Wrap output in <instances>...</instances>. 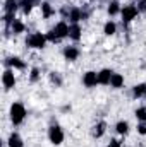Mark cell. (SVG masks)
Wrapping results in <instances>:
<instances>
[{"mask_svg": "<svg viewBox=\"0 0 146 147\" xmlns=\"http://www.w3.org/2000/svg\"><path fill=\"white\" fill-rule=\"evenodd\" d=\"M69 29H71V26H69L67 22L60 21V22H57V24L53 26V29L46 34V39L52 41V43H57V41H60V39H64V38L69 36Z\"/></svg>", "mask_w": 146, "mask_h": 147, "instance_id": "1", "label": "cell"}, {"mask_svg": "<svg viewBox=\"0 0 146 147\" xmlns=\"http://www.w3.org/2000/svg\"><path fill=\"white\" fill-rule=\"evenodd\" d=\"M24 118H26V108H24V105L14 103L10 106V121L14 125H21L24 121Z\"/></svg>", "mask_w": 146, "mask_h": 147, "instance_id": "2", "label": "cell"}, {"mask_svg": "<svg viewBox=\"0 0 146 147\" xmlns=\"http://www.w3.org/2000/svg\"><path fill=\"white\" fill-rule=\"evenodd\" d=\"M46 34H43V33H33L31 36L26 39V45L29 46V48H35V50H41V48H45V45H46Z\"/></svg>", "mask_w": 146, "mask_h": 147, "instance_id": "3", "label": "cell"}, {"mask_svg": "<svg viewBox=\"0 0 146 147\" xmlns=\"http://www.w3.org/2000/svg\"><path fill=\"white\" fill-rule=\"evenodd\" d=\"M138 14H139V10H138L136 5H124L122 10H120L122 22H124V24H129L131 21H134V19L138 17Z\"/></svg>", "mask_w": 146, "mask_h": 147, "instance_id": "4", "label": "cell"}, {"mask_svg": "<svg viewBox=\"0 0 146 147\" xmlns=\"http://www.w3.org/2000/svg\"><path fill=\"white\" fill-rule=\"evenodd\" d=\"M48 139L53 146H60L64 142V130L59 125H52L48 128Z\"/></svg>", "mask_w": 146, "mask_h": 147, "instance_id": "5", "label": "cell"}, {"mask_svg": "<svg viewBox=\"0 0 146 147\" xmlns=\"http://www.w3.org/2000/svg\"><path fill=\"white\" fill-rule=\"evenodd\" d=\"M83 84L86 86V87H96V84H100L98 82V72H93V70H88V72L83 75Z\"/></svg>", "mask_w": 146, "mask_h": 147, "instance_id": "6", "label": "cell"}, {"mask_svg": "<svg viewBox=\"0 0 146 147\" xmlns=\"http://www.w3.org/2000/svg\"><path fill=\"white\" fill-rule=\"evenodd\" d=\"M2 84L5 89H12L16 86V75H14V70L12 69H7L3 75H2Z\"/></svg>", "mask_w": 146, "mask_h": 147, "instance_id": "7", "label": "cell"}, {"mask_svg": "<svg viewBox=\"0 0 146 147\" xmlns=\"http://www.w3.org/2000/svg\"><path fill=\"white\" fill-rule=\"evenodd\" d=\"M5 65H9V67H12V69H19V70L26 69V63H24L19 57H10V58H7V60H5Z\"/></svg>", "mask_w": 146, "mask_h": 147, "instance_id": "8", "label": "cell"}, {"mask_svg": "<svg viewBox=\"0 0 146 147\" xmlns=\"http://www.w3.org/2000/svg\"><path fill=\"white\" fill-rule=\"evenodd\" d=\"M112 75H113V72H112L110 69H103V70H100V72H98V82L103 84V86H110V79H112Z\"/></svg>", "mask_w": 146, "mask_h": 147, "instance_id": "9", "label": "cell"}, {"mask_svg": "<svg viewBox=\"0 0 146 147\" xmlns=\"http://www.w3.org/2000/svg\"><path fill=\"white\" fill-rule=\"evenodd\" d=\"M64 57H65V60L74 62V60H77V57H79V50H77L76 46H65V48H64Z\"/></svg>", "mask_w": 146, "mask_h": 147, "instance_id": "10", "label": "cell"}, {"mask_svg": "<svg viewBox=\"0 0 146 147\" xmlns=\"http://www.w3.org/2000/svg\"><path fill=\"white\" fill-rule=\"evenodd\" d=\"M69 21H71V24H79V21L83 19V10L81 9H77V7H74L69 10Z\"/></svg>", "mask_w": 146, "mask_h": 147, "instance_id": "11", "label": "cell"}, {"mask_svg": "<svg viewBox=\"0 0 146 147\" xmlns=\"http://www.w3.org/2000/svg\"><path fill=\"white\" fill-rule=\"evenodd\" d=\"M7 146L9 147H24V142H23V139H21V135L19 134H10L9 135V140H7Z\"/></svg>", "mask_w": 146, "mask_h": 147, "instance_id": "12", "label": "cell"}, {"mask_svg": "<svg viewBox=\"0 0 146 147\" xmlns=\"http://www.w3.org/2000/svg\"><path fill=\"white\" fill-rule=\"evenodd\" d=\"M17 9H19V2L17 0H5V5H3V12L5 14H14L16 16Z\"/></svg>", "mask_w": 146, "mask_h": 147, "instance_id": "13", "label": "cell"}, {"mask_svg": "<svg viewBox=\"0 0 146 147\" xmlns=\"http://www.w3.org/2000/svg\"><path fill=\"white\" fill-rule=\"evenodd\" d=\"M110 86L113 87V89H120L122 86H124V75H120V74H115L112 75V79H110Z\"/></svg>", "mask_w": 146, "mask_h": 147, "instance_id": "14", "label": "cell"}, {"mask_svg": "<svg viewBox=\"0 0 146 147\" xmlns=\"http://www.w3.org/2000/svg\"><path fill=\"white\" fill-rule=\"evenodd\" d=\"M69 38L74 39V41H79V39H81V26H79V24H71Z\"/></svg>", "mask_w": 146, "mask_h": 147, "instance_id": "15", "label": "cell"}, {"mask_svg": "<svg viewBox=\"0 0 146 147\" xmlns=\"http://www.w3.org/2000/svg\"><path fill=\"white\" fill-rule=\"evenodd\" d=\"M105 130H107V123L105 121H98L96 125H95V130H93V135L96 137V139H100L103 134H105Z\"/></svg>", "mask_w": 146, "mask_h": 147, "instance_id": "16", "label": "cell"}, {"mask_svg": "<svg viewBox=\"0 0 146 147\" xmlns=\"http://www.w3.org/2000/svg\"><path fill=\"white\" fill-rule=\"evenodd\" d=\"M41 14H43L45 19H48V17H52V16L55 14V10L52 9V5H50L48 2H43V3H41Z\"/></svg>", "mask_w": 146, "mask_h": 147, "instance_id": "17", "label": "cell"}, {"mask_svg": "<svg viewBox=\"0 0 146 147\" xmlns=\"http://www.w3.org/2000/svg\"><path fill=\"white\" fill-rule=\"evenodd\" d=\"M10 29H12V33L14 34H21V33H24V29H26V26L19 21V19H16L12 24H10Z\"/></svg>", "mask_w": 146, "mask_h": 147, "instance_id": "18", "label": "cell"}, {"mask_svg": "<svg viewBox=\"0 0 146 147\" xmlns=\"http://www.w3.org/2000/svg\"><path fill=\"white\" fill-rule=\"evenodd\" d=\"M108 14L110 16H117V14H120V10H122V7H120V3L117 2V0H112L108 3Z\"/></svg>", "mask_w": 146, "mask_h": 147, "instance_id": "19", "label": "cell"}, {"mask_svg": "<svg viewBox=\"0 0 146 147\" xmlns=\"http://www.w3.org/2000/svg\"><path fill=\"white\" fill-rule=\"evenodd\" d=\"M132 94H134V98H143V96H146V84H136L132 87Z\"/></svg>", "mask_w": 146, "mask_h": 147, "instance_id": "20", "label": "cell"}, {"mask_svg": "<svg viewBox=\"0 0 146 147\" xmlns=\"http://www.w3.org/2000/svg\"><path fill=\"white\" fill-rule=\"evenodd\" d=\"M103 33H105L107 36H113V34L117 33V24H115L113 21H108V22L103 26Z\"/></svg>", "mask_w": 146, "mask_h": 147, "instance_id": "21", "label": "cell"}, {"mask_svg": "<svg viewBox=\"0 0 146 147\" xmlns=\"http://www.w3.org/2000/svg\"><path fill=\"white\" fill-rule=\"evenodd\" d=\"M115 130H117L119 135H127L129 134V123L127 121H119L115 125Z\"/></svg>", "mask_w": 146, "mask_h": 147, "instance_id": "22", "label": "cell"}, {"mask_svg": "<svg viewBox=\"0 0 146 147\" xmlns=\"http://www.w3.org/2000/svg\"><path fill=\"white\" fill-rule=\"evenodd\" d=\"M33 5H35V0H21V3H19V7L23 9L24 14H29L33 10Z\"/></svg>", "mask_w": 146, "mask_h": 147, "instance_id": "23", "label": "cell"}, {"mask_svg": "<svg viewBox=\"0 0 146 147\" xmlns=\"http://www.w3.org/2000/svg\"><path fill=\"white\" fill-rule=\"evenodd\" d=\"M134 115H136V118L139 121H146V108H138Z\"/></svg>", "mask_w": 146, "mask_h": 147, "instance_id": "24", "label": "cell"}, {"mask_svg": "<svg viewBox=\"0 0 146 147\" xmlns=\"http://www.w3.org/2000/svg\"><path fill=\"white\" fill-rule=\"evenodd\" d=\"M29 79H31L33 82H36L38 79H40V70H38L36 67H35V69H31V75H29Z\"/></svg>", "mask_w": 146, "mask_h": 147, "instance_id": "25", "label": "cell"}, {"mask_svg": "<svg viewBox=\"0 0 146 147\" xmlns=\"http://www.w3.org/2000/svg\"><path fill=\"white\" fill-rule=\"evenodd\" d=\"M50 79H52V82H55L57 86H60V84H62V80H60V77H59V74H57V72H52Z\"/></svg>", "mask_w": 146, "mask_h": 147, "instance_id": "26", "label": "cell"}, {"mask_svg": "<svg viewBox=\"0 0 146 147\" xmlns=\"http://www.w3.org/2000/svg\"><path fill=\"white\" fill-rule=\"evenodd\" d=\"M138 134H141V135H146V121H141V123L138 125Z\"/></svg>", "mask_w": 146, "mask_h": 147, "instance_id": "27", "label": "cell"}, {"mask_svg": "<svg viewBox=\"0 0 146 147\" xmlns=\"http://www.w3.org/2000/svg\"><path fill=\"white\" fill-rule=\"evenodd\" d=\"M138 10L139 12H146V0H139L138 2Z\"/></svg>", "mask_w": 146, "mask_h": 147, "instance_id": "28", "label": "cell"}, {"mask_svg": "<svg viewBox=\"0 0 146 147\" xmlns=\"http://www.w3.org/2000/svg\"><path fill=\"white\" fill-rule=\"evenodd\" d=\"M107 147H122V146H120V142H119L117 139H112V140H110V144Z\"/></svg>", "mask_w": 146, "mask_h": 147, "instance_id": "29", "label": "cell"}, {"mask_svg": "<svg viewBox=\"0 0 146 147\" xmlns=\"http://www.w3.org/2000/svg\"><path fill=\"white\" fill-rule=\"evenodd\" d=\"M91 2H93V0H91Z\"/></svg>", "mask_w": 146, "mask_h": 147, "instance_id": "30", "label": "cell"}]
</instances>
